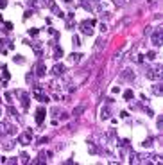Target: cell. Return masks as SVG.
<instances>
[{
	"mask_svg": "<svg viewBox=\"0 0 163 165\" xmlns=\"http://www.w3.org/2000/svg\"><path fill=\"white\" fill-rule=\"evenodd\" d=\"M93 25H95V20H84V22H81V32L83 34H86V36H92L93 34Z\"/></svg>",
	"mask_w": 163,
	"mask_h": 165,
	"instance_id": "cell-1",
	"label": "cell"
},
{
	"mask_svg": "<svg viewBox=\"0 0 163 165\" xmlns=\"http://www.w3.org/2000/svg\"><path fill=\"white\" fill-rule=\"evenodd\" d=\"M145 77H147V79H151V81H158V79H162V66L147 68V72H145Z\"/></svg>",
	"mask_w": 163,
	"mask_h": 165,
	"instance_id": "cell-2",
	"label": "cell"
},
{
	"mask_svg": "<svg viewBox=\"0 0 163 165\" xmlns=\"http://www.w3.org/2000/svg\"><path fill=\"white\" fill-rule=\"evenodd\" d=\"M18 144H22V146L32 144V129H25V131L18 137Z\"/></svg>",
	"mask_w": 163,
	"mask_h": 165,
	"instance_id": "cell-3",
	"label": "cell"
},
{
	"mask_svg": "<svg viewBox=\"0 0 163 165\" xmlns=\"http://www.w3.org/2000/svg\"><path fill=\"white\" fill-rule=\"evenodd\" d=\"M32 97L38 99L39 102H47V101H48V97H47V93L43 92L41 86H34V88H32Z\"/></svg>",
	"mask_w": 163,
	"mask_h": 165,
	"instance_id": "cell-4",
	"label": "cell"
},
{
	"mask_svg": "<svg viewBox=\"0 0 163 165\" xmlns=\"http://www.w3.org/2000/svg\"><path fill=\"white\" fill-rule=\"evenodd\" d=\"M151 40H153V45H154V47H162V43H163V31H162V27H160V29H156V31L153 32Z\"/></svg>",
	"mask_w": 163,
	"mask_h": 165,
	"instance_id": "cell-5",
	"label": "cell"
},
{
	"mask_svg": "<svg viewBox=\"0 0 163 165\" xmlns=\"http://www.w3.org/2000/svg\"><path fill=\"white\" fill-rule=\"evenodd\" d=\"M14 133H16V128H14V126H11V124H7V122L0 124V137H2V135H14Z\"/></svg>",
	"mask_w": 163,
	"mask_h": 165,
	"instance_id": "cell-6",
	"label": "cell"
},
{
	"mask_svg": "<svg viewBox=\"0 0 163 165\" xmlns=\"http://www.w3.org/2000/svg\"><path fill=\"white\" fill-rule=\"evenodd\" d=\"M45 115H47V110H45V108H38V110H36V124H38V126L43 124Z\"/></svg>",
	"mask_w": 163,
	"mask_h": 165,
	"instance_id": "cell-7",
	"label": "cell"
},
{
	"mask_svg": "<svg viewBox=\"0 0 163 165\" xmlns=\"http://www.w3.org/2000/svg\"><path fill=\"white\" fill-rule=\"evenodd\" d=\"M20 99H22V108L23 110H29V101H31V95L27 92H20Z\"/></svg>",
	"mask_w": 163,
	"mask_h": 165,
	"instance_id": "cell-8",
	"label": "cell"
},
{
	"mask_svg": "<svg viewBox=\"0 0 163 165\" xmlns=\"http://www.w3.org/2000/svg\"><path fill=\"white\" fill-rule=\"evenodd\" d=\"M65 70H66V68H65V65H61V63H56V65L52 66V70H50V72H52L54 75H63V74H65Z\"/></svg>",
	"mask_w": 163,
	"mask_h": 165,
	"instance_id": "cell-9",
	"label": "cell"
},
{
	"mask_svg": "<svg viewBox=\"0 0 163 165\" xmlns=\"http://www.w3.org/2000/svg\"><path fill=\"white\" fill-rule=\"evenodd\" d=\"M29 45L34 49L36 56H41V52H43V41H32V43H29Z\"/></svg>",
	"mask_w": 163,
	"mask_h": 165,
	"instance_id": "cell-10",
	"label": "cell"
},
{
	"mask_svg": "<svg viewBox=\"0 0 163 165\" xmlns=\"http://www.w3.org/2000/svg\"><path fill=\"white\" fill-rule=\"evenodd\" d=\"M45 74H47V68H45L43 61H38V65H36V75L38 77H43Z\"/></svg>",
	"mask_w": 163,
	"mask_h": 165,
	"instance_id": "cell-11",
	"label": "cell"
},
{
	"mask_svg": "<svg viewBox=\"0 0 163 165\" xmlns=\"http://www.w3.org/2000/svg\"><path fill=\"white\" fill-rule=\"evenodd\" d=\"M52 47H54V57H56V59L63 57V49H61L59 45H52Z\"/></svg>",
	"mask_w": 163,
	"mask_h": 165,
	"instance_id": "cell-12",
	"label": "cell"
},
{
	"mask_svg": "<svg viewBox=\"0 0 163 165\" xmlns=\"http://www.w3.org/2000/svg\"><path fill=\"white\" fill-rule=\"evenodd\" d=\"M9 77H11V75H9V72H7V68L4 66V72H2V77H0V83H2V84H5V83L9 81Z\"/></svg>",
	"mask_w": 163,
	"mask_h": 165,
	"instance_id": "cell-13",
	"label": "cell"
},
{
	"mask_svg": "<svg viewBox=\"0 0 163 165\" xmlns=\"http://www.w3.org/2000/svg\"><path fill=\"white\" fill-rule=\"evenodd\" d=\"M29 5H32V7H43L45 2L43 0H29Z\"/></svg>",
	"mask_w": 163,
	"mask_h": 165,
	"instance_id": "cell-14",
	"label": "cell"
},
{
	"mask_svg": "<svg viewBox=\"0 0 163 165\" xmlns=\"http://www.w3.org/2000/svg\"><path fill=\"white\" fill-rule=\"evenodd\" d=\"M81 57H83L81 54H75V52H74V54H70V61H72V63H79V61H81Z\"/></svg>",
	"mask_w": 163,
	"mask_h": 165,
	"instance_id": "cell-15",
	"label": "cell"
},
{
	"mask_svg": "<svg viewBox=\"0 0 163 165\" xmlns=\"http://www.w3.org/2000/svg\"><path fill=\"white\" fill-rule=\"evenodd\" d=\"M100 119L104 120V119H109V108H102L100 110Z\"/></svg>",
	"mask_w": 163,
	"mask_h": 165,
	"instance_id": "cell-16",
	"label": "cell"
},
{
	"mask_svg": "<svg viewBox=\"0 0 163 165\" xmlns=\"http://www.w3.org/2000/svg\"><path fill=\"white\" fill-rule=\"evenodd\" d=\"M83 5H84V9H88V11H93V2H92V0H83Z\"/></svg>",
	"mask_w": 163,
	"mask_h": 165,
	"instance_id": "cell-17",
	"label": "cell"
},
{
	"mask_svg": "<svg viewBox=\"0 0 163 165\" xmlns=\"http://www.w3.org/2000/svg\"><path fill=\"white\" fill-rule=\"evenodd\" d=\"M83 111H84V106H77V108L74 110V115H75V117H79Z\"/></svg>",
	"mask_w": 163,
	"mask_h": 165,
	"instance_id": "cell-18",
	"label": "cell"
},
{
	"mask_svg": "<svg viewBox=\"0 0 163 165\" xmlns=\"http://www.w3.org/2000/svg\"><path fill=\"white\" fill-rule=\"evenodd\" d=\"M20 158H22V164H29V155L27 153H22Z\"/></svg>",
	"mask_w": 163,
	"mask_h": 165,
	"instance_id": "cell-19",
	"label": "cell"
},
{
	"mask_svg": "<svg viewBox=\"0 0 163 165\" xmlns=\"http://www.w3.org/2000/svg\"><path fill=\"white\" fill-rule=\"evenodd\" d=\"M72 43H74V47H79V45H81V40H79V36H74V38H72Z\"/></svg>",
	"mask_w": 163,
	"mask_h": 165,
	"instance_id": "cell-20",
	"label": "cell"
},
{
	"mask_svg": "<svg viewBox=\"0 0 163 165\" xmlns=\"http://www.w3.org/2000/svg\"><path fill=\"white\" fill-rule=\"evenodd\" d=\"M147 59H151V61L156 59V52H154V50H149V52H147Z\"/></svg>",
	"mask_w": 163,
	"mask_h": 165,
	"instance_id": "cell-21",
	"label": "cell"
},
{
	"mask_svg": "<svg viewBox=\"0 0 163 165\" xmlns=\"http://www.w3.org/2000/svg\"><path fill=\"white\" fill-rule=\"evenodd\" d=\"M5 43H7V41H2V40H0V52H4V54L7 52V47H5Z\"/></svg>",
	"mask_w": 163,
	"mask_h": 165,
	"instance_id": "cell-22",
	"label": "cell"
},
{
	"mask_svg": "<svg viewBox=\"0 0 163 165\" xmlns=\"http://www.w3.org/2000/svg\"><path fill=\"white\" fill-rule=\"evenodd\" d=\"M124 97H126V99H127V101H129V99H133V97H135V93H133V92H131V90H127V92H126V93H124Z\"/></svg>",
	"mask_w": 163,
	"mask_h": 165,
	"instance_id": "cell-23",
	"label": "cell"
},
{
	"mask_svg": "<svg viewBox=\"0 0 163 165\" xmlns=\"http://www.w3.org/2000/svg\"><path fill=\"white\" fill-rule=\"evenodd\" d=\"M142 146H144V147H151V146H153V138H147Z\"/></svg>",
	"mask_w": 163,
	"mask_h": 165,
	"instance_id": "cell-24",
	"label": "cell"
},
{
	"mask_svg": "<svg viewBox=\"0 0 163 165\" xmlns=\"http://www.w3.org/2000/svg\"><path fill=\"white\" fill-rule=\"evenodd\" d=\"M38 32H39V31H38L36 27H32V29H29V34H31V36H36Z\"/></svg>",
	"mask_w": 163,
	"mask_h": 165,
	"instance_id": "cell-25",
	"label": "cell"
},
{
	"mask_svg": "<svg viewBox=\"0 0 163 165\" xmlns=\"http://www.w3.org/2000/svg\"><path fill=\"white\" fill-rule=\"evenodd\" d=\"M153 92H154V93H156V95H162V88H160V86H158V84H156V86H154V88H153Z\"/></svg>",
	"mask_w": 163,
	"mask_h": 165,
	"instance_id": "cell-26",
	"label": "cell"
},
{
	"mask_svg": "<svg viewBox=\"0 0 163 165\" xmlns=\"http://www.w3.org/2000/svg\"><path fill=\"white\" fill-rule=\"evenodd\" d=\"M13 147H14V144H13V142H9V144H5V146H4V149H5V151H11Z\"/></svg>",
	"mask_w": 163,
	"mask_h": 165,
	"instance_id": "cell-27",
	"label": "cell"
},
{
	"mask_svg": "<svg viewBox=\"0 0 163 165\" xmlns=\"http://www.w3.org/2000/svg\"><path fill=\"white\" fill-rule=\"evenodd\" d=\"M9 113H11L13 117H18V113H16V110H14L13 106H9Z\"/></svg>",
	"mask_w": 163,
	"mask_h": 165,
	"instance_id": "cell-28",
	"label": "cell"
},
{
	"mask_svg": "<svg viewBox=\"0 0 163 165\" xmlns=\"http://www.w3.org/2000/svg\"><path fill=\"white\" fill-rule=\"evenodd\" d=\"M4 25H5V31H11V29H13V23H11V22H5Z\"/></svg>",
	"mask_w": 163,
	"mask_h": 165,
	"instance_id": "cell-29",
	"label": "cell"
},
{
	"mask_svg": "<svg viewBox=\"0 0 163 165\" xmlns=\"http://www.w3.org/2000/svg\"><path fill=\"white\" fill-rule=\"evenodd\" d=\"M47 142H48V137H43V138H39L38 144H47Z\"/></svg>",
	"mask_w": 163,
	"mask_h": 165,
	"instance_id": "cell-30",
	"label": "cell"
},
{
	"mask_svg": "<svg viewBox=\"0 0 163 165\" xmlns=\"http://www.w3.org/2000/svg\"><path fill=\"white\" fill-rule=\"evenodd\" d=\"M90 153H93V155H95V153H97V147H95V146H93V144H90Z\"/></svg>",
	"mask_w": 163,
	"mask_h": 165,
	"instance_id": "cell-31",
	"label": "cell"
},
{
	"mask_svg": "<svg viewBox=\"0 0 163 165\" xmlns=\"http://www.w3.org/2000/svg\"><path fill=\"white\" fill-rule=\"evenodd\" d=\"M100 31L106 32V31H108V25H106V23H100Z\"/></svg>",
	"mask_w": 163,
	"mask_h": 165,
	"instance_id": "cell-32",
	"label": "cell"
},
{
	"mask_svg": "<svg viewBox=\"0 0 163 165\" xmlns=\"http://www.w3.org/2000/svg\"><path fill=\"white\" fill-rule=\"evenodd\" d=\"M14 61H16V63H23V57H22V56H16Z\"/></svg>",
	"mask_w": 163,
	"mask_h": 165,
	"instance_id": "cell-33",
	"label": "cell"
},
{
	"mask_svg": "<svg viewBox=\"0 0 163 165\" xmlns=\"http://www.w3.org/2000/svg\"><path fill=\"white\" fill-rule=\"evenodd\" d=\"M7 5V0H0V9H4Z\"/></svg>",
	"mask_w": 163,
	"mask_h": 165,
	"instance_id": "cell-34",
	"label": "cell"
},
{
	"mask_svg": "<svg viewBox=\"0 0 163 165\" xmlns=\"http://www.w3.org/2000/svg\"><path fill=\"white\" fill-rule=\"evenodd\" d=\"M158 128H160V129H162V128H163V119H162V117L158 119Z\"/></svg>",
	"mask_w": 163,
	"mask_h": 165,
	"instance_id": "cell-35",
	"label": "cell"
},
{
	"mask_svg": "<svg viewBox=\"0 0 163 165\" xmlns=\"http://www.w3.org/2000/svg\"><path fill=\"white\" fill-rule=\"evenodd\" d=\"M0 115H2V111H0Z\"/></svg>",
	"mask_w": 163,
	"mask_h": 165,
	"instance_id": "cell-36",
	"label": "cell"
}]
</instances>
